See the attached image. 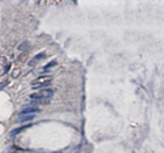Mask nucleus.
Here are the masks:
<instances>
[{"label":"nucleus","instance_id":"2","mask_svg":"<svg viewBox=\"0 0 164 153\" xmlns=\"http://www.w3.org/2000/svg\"><path fill=\"white\" fill-rule=\"evenodd\" d=\"M52 81V78L49 75H42V77H38L37 79H34L31 82V86L33 88H45L47 85H49Z\"/></svg>","mask_w":164,"mask_h":153},{"label":"nucleus","instance_id":"7","mask_svg":"<svg viewBox=\"0 0 164 153\" xmlns=\"http://www.w3.org/2000/svg\"><path fill=\"white\" fill-rule=\"evenodd\" d=\"M8 70H10V63H7V64L4 66V67H3V73H7Z\"/></svg>","mask_w":164,"mask_h":153},{"label":"nucleus","instance_id":"1","mask_svg":"<svg viewBox=\"0 0 164 153\" xmlns=\"http://www.w3.org/2000/svg\"><path fill=\"white\" fill-rule=\"evenodd\" d=\"M52 96H53V90L52 89H42L37 93H33L30 96V100H31V104H48Z\"/></svg>","mask_w":164,"mask_h":153},{"label":"nucleus","instance_id":"3","mask_svg":"<svg viewBox=\"0 0 164 153\" xmlns=\"http://www.w3.org/2000/svg\"><path fill=\"white\" fill-rule=\"evenodd\" d=\"M36 112H40L38 107H36V105H25V107L22 108L21 111V115H34Z\"/></svg>","mask_w":164,"mask_h":153},{"label":"nucleus","instance_id":"4","mask_svg":"<svg viewBox=\"0 0 164 153\" xmlns=\"http://www.w3.org/2000/svg\"><path fill=\"white\" fill-rule=\"evenodd\" d=\"M34 119V115H19V122L23 123V122H30Z\"/></svg>","mask_w":164,"mask_h":153},{"label":"nucleus","instance_id":"5","mask_svg":"<svg viewBox=\"0 0 164 153\" xmlns=\"http://www.w3.org/2000/svg\"><path fill=\"white\" fill-rule=\"evenodd\" d=\"M44 57H45V53H44V52H41V53H38L37 56H36V57L33 59V60L30 62V64L33 66V64L36 63V62H40V60H41V59H44Z\"/></svg>","mask_w":164,"mask_h":153},{"label":"nucleus","instance_id":"6","mask_svg":"<svg viewBox=\"0 0 164 153\" xmlns=\"http://www.w3.org/2000/svg\"><path fill=\"white\" fill-rule=\"evenodd\" d=\"M55 64H56V60H52L51 63H48V64L45 66V67H44V70H49V68H52V67H53Z\"/></svg>","mask_w":164,"mask_h":153}]
</instances>
